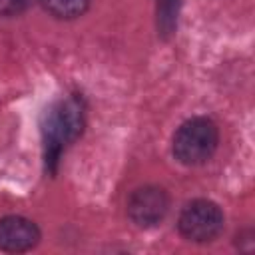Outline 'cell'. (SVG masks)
Wrapping results in <instances>:
<instances>
[{
	"mask_svg": "<svg viewBox=\"0 0 255 255\" xmlns=\"http://www.w3.org/2000/svg\"><path fill=\"white\" fill-rule=\"evenodd\" d=\"M86 128V106L78 96L56 100L42 116V141L46 169L56 173L60 155L72 145Z\"/></svg>",
	"mask_w": 255,
	"mask_h": 255,
	"instance_id": "obj_1",
	"label": "cell"
},
{
	"mask_svg": "<svg viewBox=\"0 0 255 255\" xmlns=\"http://www.w3.org/2000/svg\"><path fill=\"white\" fill-rule=\"evenodd\" d=\"M219 145V129L217 124L205 116H195L185 120L173 133L171 151L173 157L187 165H201L213 157Z\"/></svg>",
	"mask_w": 255,
	"mask_h": 255,
	"instance_id": "obj_2",
	"label": "cell"
},
{
	"mask_svg": "<svg viewBox=\"0 0 255 255\" xmlns=\"http://www.w3.org/2000/svg\"><path fill=\"white\" fill-rule=\"evenodd\" d=\"M30 6V0H0V16H18Z\"/></svg>",
	"mask_w": 255,
	"mask_h": 255,
	"instance_id": "obj_8",
	"label": "cell"
},
{
	"mask_svg": "<svg viewBox=\"0 0 255 255\" xmlns=\"http://www.w3.org/2000/svg\"><path fill=\"white\" fill-rule=\"evenodd\" d=\"M169 205H171V199L163 187L143 185L133 189L131 195L128 197V217L135 227L151 229L165 219Z\"/></svg>",
	"mask_w": 255,
	"mask_h": 255,
	"instance_id": "obj_4",
	"label": "cell"
},
{
	"mask_svg": "<svg viewBox=\"0 0 255 255\" xmlns=\"http://www.w3.org/2000/svg\"><path fill=\"white\" fill-rule=\"evenodd\" d=\"M42 239L40 227L22 215H6L0 219V251L24 253L34 249Z\"/></svg>",
	"mask_w": 255,
	"mask_h": 255,
	"instance_id": "obj_5",
	"label": "cell"
},
{
	"mask_svg": "<svg viewBox=\"0 0 255 255\" xmlns=\"http://www.w3.org/2000/svg\"><path fill=\"white\" fill-rule=\"evenodd\" d=\"M225 217L211 199H193L183 205L177 217V231L191 243H211L223 231Z\"/></svg>",
	"mask_w": 255,
	"mask_h": 255,
	"instance_id": "obj_3",
	"label": "cell"
},
{
	"mask_svg": "<svg viewBox=\"0 0 255 255\" xmlns=\"http://www.w3.org/2000/svg\"><path fill=\"white\" fill-rule=\"evenodd\" d=\"M40 4L58 20H74L88 12L92 0H40Z\"/></svg>",
	"mask_w": 255,
	"mask_h": 255,
	"instance_id": "obj_7",
	"label": "cell"
},
{
	"mask_svg": "<svg viewBox=\"0 0 255 255\" xmlns=\"http://www.w3.org/2000/svg\"><path fill=\"white\" fill-rule=\"evenodd\" d=\"M179 8H181V0H155V24H157V34L163 40H169L175 34Z\"/></svg>",
	"mask_w": 255,
	"mask_h": 255,
	"instance_id": "obj_6",
	"label": "cell"
}]
</instances>
